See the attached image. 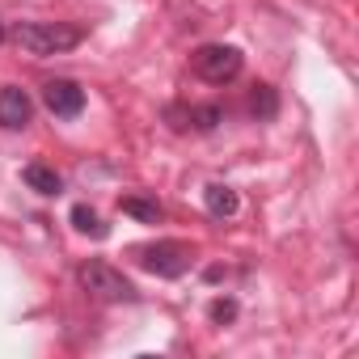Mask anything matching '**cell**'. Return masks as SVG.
Listing matches in <instances>:
<instances>
[{
  "mask_svg": "<svg viewBox=\"0 0 359 359\" xmlns=\"http://www.w3.org/2000/svg\"><path fill=\"white\" fill-rule=\"evenodd\" d=\"M0 39H9L22 51L47 60V55H64V51L81 47L85 26H72V22H13L9 30H0Z\"/></svg>",
  "mask_w": 359,
  "mask_h": 359,
  "instance_id": "6da1fadb",
  "label": "cell"
},
{
  "mask_svg": "<svg viewBox=\"0 0 359 359\" xmlns=\"http://www.w3.org/2000/svg\"><path fill=\"white\" fill-rule=\"evenodd\" d=\"M131 262L156 279H182L187 266H191V245L187 241H173V237H161V241H144V245H131Z\"/></svg>",
  "mask_w": 359,
  "mask_h": 359,
  "instance_id": "7a4b0ae2",
  "label": "cell"
},
{
  "mask_svg": "<svg viewBox=\"0 0 359 359\" xmlns=\"http://www.w3.org/2000/svg\"><path fill=\"white\" fill-rule=\"evenodd\" d=\"M76 279H81V287H85L93 300H106V304H131V300L140 296V292H135V283H131L123 271H114L110 262H102V258L81 262Z\"/></svg>",
  "mask_w": 359,
  "mask_h": 359,
  "instance_id": "3957f363",
  "label": "cell"
},
{
  "mask_svg": "<svg viewBox=\"0 0 359 359\" xmlns=\"http://www.w3.org/2000/svg\"><path fill=\"white\" fill-rule=\"evenodd\" d=\"M191 68H195V76L208 81V85H229V81L241 76L245 55H241L237 47H229V43H208V47H199V51L191 55Z\"/></svg>",
  "mask_w": 359,
  "mask_h": 359,
  "instance_id": "277c9868",
  "label": "cell"
},
{
  "mask_svg": "<svg viewBox=\"0 0 359 359\" xmlns=\"http://www.w3.org/2000/svg\"><path fill=\"white\" fill-rule=\"evenodd\" d=\"M43 106L55 118H76L85 110V89L76 81H47L43 85Z\"/></svg>",
  "mask_w": 359,
  "mask_h": 359,
  "instance_id": "5b68a950",
  "label": "cell"
},
{
  "mask_svg": "<svg viewBox=\"0 0 359 359\" xmlns=\"http://www.w3.org/2000/svg\"><path fill=\"white\" fill-rule=\"evenodd\" d=\"M30 118H34V102H30L26 89H18V85L0 89V127H5V131H22Z\"/></svg>",
  "mask_w": 359,
  "mask_h": 359,
  "instance_id": "8992f818",
  "label": "cell"
},
{
  "mask_svg": "<svg viewBox=\"0 0 359 359\" xmlns=\"http://www.w3.org/2000/svg\"><path fill=\"white\" fill-rule=\"evenodd\" d=\"M165 118H187L177 131H216L220 123H224V110L220 106H169L165 110Z\"/></svg>",
  "mask_w": 359,
  "mask_h": 359,
  "instance_id": "52a82bcc",
  "label": "cell"
},
{
  "mask_svg": "<svg viewBox=\"0 0 359 359\" xmlns=\"http://www.w3.org/2000/svg\"><path fill=\"white\" fill-rule=\"evenodd\" d=\"M22 177H26V187L30 191H39V195H47V199H55V195H64V177L51 169V165H43V161H34V165H26L22 169Z\"/></svg>",
  "mask_w": 359,
  "mask_h": 359,
  "instance_id": "ba28073f",
  "label": "cell"
},
{
  "mask_svg": "<svg viewBox=\"0 0 359 359\" xmlns=\"http://www.w3.org/2000/svg\"><path fill=\"white\" fill-rule=\"evenodd\" d=\"M203 203H208V212H212L216 220H229V216H237V208H241L237 191H233V187H220V182H212V187L203 191Z\"/></svg>",
  "mask_w": 359,
  "mask_h": 359,
  "instance_id": "9c48e42d",
  "label": "cell"
},
{
  "mask_svg": "<svg viewBox=\"0 0 359 359\" xmlns=\"http://www.w3.org/2000/svg\"><path fill=\"white\" fill-rule=\"evenodd\" d=\"M118 208H123L127 216H135L140 224H161V220H165V208H161L156 199H140V195H127V199H118Z\"/></svg>",
  "mask_w": 359,
  "mask_h": 359,
  "instance_id": "30bf717a",
  "label": "cell"
},
{
  "mask_svg": "<svg viewBox=\"0 0 359 359\" xmlns=\"http://www.w3.org/2000/svg\"><path fill=\"white\" fill-rule=\"evenodd\" d=\"M72 229L85 233V237H93V241H106V233H110V229L102 224V216H97L89 203H76V208H72Z\"/></svg>",
  "mask_w": 359,
  "mask_h": 359,
  "instance_id": "8fae6325",
  "label": "cell"
},
{
  "mask_svg": "<svg viewBox=\"0 0 359 359\" xmlns=\"http://www.w3.org/2000/svg\"><path fill=\"white\" fill-rule=\"evenodd\" d=\"M250 110H254V118H258V123L275 118V110H279L275 89H271V85H258V89H254V97H250Z\"/></svg>",
  "mask_w": 359,
  "mask_h": 359,
  "instance_id": "7c38bea8",
  "label": "cell"
},
{
  "mask_svg": "<svg viewBox=\"0 0 359 359\" xmlns=\"http://www.w3.org/2000/svg\"><path fill=\"white\" fill-rule=\"evenodd\" d=\"M208 313H212V321H216V325H229V321L237 317V300H233V296H216Z\"/></svg>",
  "mask_w": 359,
  "mask_h": 359,
  "instance_id": "4fadbf2b",
  "label": "cell"
}]
</instances>
